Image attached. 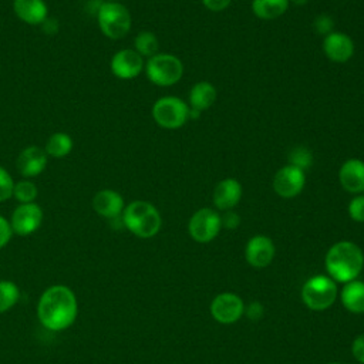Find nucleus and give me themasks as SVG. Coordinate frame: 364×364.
Returning a JSON list of instances; mask_svg holds the SVG:
<instances>
[{
	"label": "nucleus",
	"mask_w": 364,
	"mask_h": 364,
	"mask_svg": "<svg viewBox=\"0 0 364 364\" xmlns=\"http://www.w3.org/2000/svg\"><path fill=\"white\" fill-rule=\"evenodd\" d=\"M152 118L165 129H176L189 119V107L183 100L166 95L154 102Z\"/></svg>",
	"instance_id": "423d86ee"
},
{
	"label": "nucleus",
	"mask_w": 364,
	"mask_h": 364,
	"mask_svg": "<svg viewBox=\"0 0 364 364\" xmlns=\"http://www.w3.org/2000/svg\"><path fill=\"white\" fill-rule=\"evenodd\" d=\"M38 196V188L31 179H21L18 182H14L13 189V198L18 203H31L36 202Z\"/></svg>",
	"instance_id": "393cba45"
},
{
	"label": "nucleus",
	"mask_w": 364,
	"mask_h": 364,
	"mask_svg": "<svg viewBox=\"0 0 364 364\" xmlns=\"http://www.w3.org/2000/svg\"><path fill=\"white\" fill-rule=\"evenodd\" d=\"M323 51L334 63H347L354 54V43L350 36L333 31L324 37Z\"/></svg>",
	"instance_id": "2eb2a0df"
},
{
	"label": "nucleus",
	"mask_w": 364,
	"mask_h": 364,
	"mask_svg": "<svg viewBox=\"0 0 364 364\" xmlns=\"http://www.w3.org/2000/svg\"><path fill=\"white\" fill-rule=\"evenodd\" d=\"M324 263L334 280L348 283L360 274L364 266V255L355 243L341 240L327 250Z\"/></svg>",
	"instance_id": "f03ea898"
},
{
	"label": "nucleus",
	"mask_w": 364,
	"mask_h": 364,
	"mask_svg": "<svg viewBox=\"0 0 364 364\" xmlns=\"http://www.w3.org/2000/svg\"><path fill=\"white\" fill-rule=\"evenodd\" d=\"M313 26L316 28V31L318 34H330L333 33V27H334V20L328 16V14H320L314 18Z\"/></svg>",
	"instance_id": "c756f323"
},
{
	"label": "nucleus",
	"mask_w": 364,
	"mask_h": 364,
	"mask_svg": "<svg viewBox=\"0 0 364 364\" xmlns=\"http://www.w3.org/2000/svg\"><path fill=\"white\" fill-rule=\"evenodd\" d=\"M144 67V57H141L134 48H122L117 51L109 61L111 73L119 80H132L138 77Z\"/></svg>",
	"instance_id": "9d476101"
},
{
	"label": "nucleus",
	"mask_w": 364,
	"mask_h": 364,
	"mask_svg": "<svg viewBox=\"0 0 364 364\" xmlns=\"http://www.w3.org/2000/svg\"><path fill=\"white\" fill-rule=\"evenodd\" d=\"M220 228V215L210 208H202L196 210L188 223L189 235L195 242L199 243H208L213 240L218 236Z\"/></svg>",
	"instance_id": "6e6552de"
},
{
	"label": "nucleus",
	"mask_w": 364,
	"mask_h": 364,
	"mask_svg": "<svg viewBox=\"0 0 364 364\" xmlns=\"http://www.w3.org/2000/svg\"><path fill=\"white\" fill-rule=\"evenodd\" d=\"M348 215L355 222H364V195H355L350 200Z\"/></svg>",
	"instance_id": "c85d7f7f"
},
{
	"label": "nucleus",
	"mask_w": 364,
	"mask_h": 364,
	"mask_svg": "<svg viewBox=\"0 0 364 364\" xmlns=\"http://www.w3.org/2000/svg\"><path fill=\"white\" fill-rule=\"evenodd\" d=\"M43 218L44 213L38 203H18L10 218L11 230L18 236H28L41 226Z\"/></svg>",
	"instance_id": "1a4fd4ad"
},
{
	"label": "nucleus",
	"mask_w": 364,
	"mask_h": 364,
	"mask_svg": "<svg viewBox=\"0 0 364 364\" xmlns=\"http://www.w3.org/2000/svg\"><path fill=\"white\" fill-rule=\"evenodd\" d=\"M73 146H74L73 138L67 132L57 131L48 136L44 151L47 156L61 159V158H65L73 151Z\"/></svg>",
	"instance_id": "4be33fe9"
},
{
	"label": "nucleus",
	"mask_w": 364,
	"mask_h": 364,
	"mask_svg": "<svg viewBox=\"0 0 364 364\" xmlns=\"http://www.w3.org/2000/svg\"><path fill=\"white\" fill-rule=\"evenodd\" d=\"M289 7V0H252V11L260 20H274Z\"/></svg>",
	"instance_id": "5701e85b"
},
{
	"label": "nucleus",
	"mask_w": 364,
	"mask_h": 364,
	"mask_svg": "<svg viewBox=\"0 0 364 364\" xmlns=\"http://www.w3.org/2000/svg\"><path fill=\"white\" fill-rule=\"evenodd\" d=\"M246 313H247V317L250 320H259L262 316H263V306L260 303H256L253 301L252 304H249V307L246 309Z\"/></svg>",
	"instance_id": "f704fd0d"
},
{
	"label": "nucleus",
	"mask_w": 364,
	"mask_h": 364,
	"mask_svg": "<svg viewBox=\"0 0 364 364\" xmlns=\"http://www.w3.org/2000/svg\"><path fill=\"white\" fill-rule=\"evenodd\" d=\"M313 162V154L309 148L299 145L289 152V165L306 171Z\"/></svg>",
	"instance_id": "bb28decb"
},
{
	"label": "nucleus",
	"mask_w": 364,
	"mask_h": 364,
	"mask_svg": "<svg viewBox=\"0 0 364 364\" xmlns=\"http://www.w3.org/2000/svg\"><path fill=\"white\" fill-rule=\"evenodd\" d=\"M91 205L97 215H100L101 218L109 219V220L121 218L124 208H125L124 198L121 196L119 192H117L114 189L98 191L92 196Z\"/></svg>",
	"instance_id": "4468645a"
},
{
	"label": "nucleus",
	"mask_w": 364,
	"mask_h": 364,
	"mask_svg": "<svg viewBox=\"0 0 364 364\" xmlns=\"http://www.w3.org/2000/svg\"><path fill=\"white\" fill-rule=\"evenodd\" d=\"M245 256L250 266L266 267L273 260L274 245L270 237L264 235H256L249 239L245 249Z\"/></svg>",
	"instance_id": "dca6fc26"
},
{
	"label": "nucleus",
	"mask_w": 364,
	"mask_h": 364,
	"mask_svg": "<svg viewBox=\"0 0 364 364\" xmlns=\"http://www.w3.org/2000/svg\"><path fill=\"white\" fill-rule=\"evenodd\" d=\"M104 1H115V3H118V1H121V0H104Z\"/></svg>",
	"instance_id": "e433bc0d"
},
{
	"label": "nucleus",
	"mask_w": 364,
	"mask_h": 364,
	"mask_svg": "<svg viewBox=\"0 0 364 364\" xmlns=\"http://www.w3.org/2000/svg\"><path fill=\"white\" fill-rule=\"evenodd\" d=\"M243 313L245 304L235 293H220L212 300L210 314L222 324H232L237 321Z\"/></svg>",
	"instance_id": "f8f14e48"
},
{
	"label": "nucleus",
	"mask_w": 364,
	"mask_h": 364,
	"mask_svg": "<svg viewBox=\"0 0 364 364\" xmlns=\"http://www.w3.org/2000/svg\"><path fill=\"white\" fill-rule=\"evenodd\" d=\"M306 183V176L304 171L291 166V165H284L282 166L273 178V189L274 192L282 196V198H294L297 196Z\"/></svg>",
	"instance_id": "9b49d317"
},
{
	"label": "nucleus",
	"mask_w": 364,
	"mask_h": 364,
	"mask_svg": "<svg viewBox=\"0 0 364 364\" xmlns=\"http://www.w3.org/2000/svg\"><path fill=\"white\" fill-rule=\"evenodd\" d=\"M14 179L9 173V171L0 165V203L9 200L13 196Z\"/></svg>",
	"instance_id": "cd10ccee"
},
{
	"label": "nucleus",
	"mask_w": 364,
	"mask_h": 364,
	"mask_svg": "<svg viewBox=\"0 0 364 364\" xmlns=\"http://www.w3.org/2000/svg\"><path fill=\"white\" fill-rule=\"evenodd\" d=\"M122 225L135 236L149 239L155 236L162 225L158 209L146 200H132L124 208Z\"/></svg>",
	"instance_id": "7ed1b4c3"
},
{
	"label": "nucleus",
	"mask_w": 364,
	"mask_h": 364,
	"mask_svg": "<svg viewBox=\"0 0 364 364\" xmlns=\"http://www.w3.org/2000/svg\"><path fill=\"white\" fill-rule=\"evenodd\" d=\"M97 23L101 33L109 40H119L131 30V13L121 3L104 1L97 9Z\"/></svg>",
	"instance_id": "20e7f679"
},
{
	"label": "nucleus",
	"mask_w": 364,
	"mask_h": 364,
	"mask_svg": "<svg viewBox=\"0 0 364 364\" xmlns=\"http://www.w3.org/2000/svg\"><path fill=\"white\" fill-rule=\"evenodd\" d=\"M220 222H222V226H225V228H228V229H235V228L239 226L240 218H239V215H237L236 212H233V210H226V212L223 213V216L220 218Z\"/></svg>",
	"instance_id": "2f4dec72"
},
{
	"label": "nucleus",
	"mask_w": 364,
	"mask_h": 364,
	"mask_svg": "<svg viewBox=\"0 0 364 364\" xmlns=\"http://www.w3.org/2000/svg\"><path fill=\"white\" fill-rule=\"evenodd\" d=\"M232 0H202L203 6L212 11H222L225 10Z\"/></svg>",
	"instance_id": "72a5a7b5"
},
{
	"label": "nucleus",
	"mask_w": 364,
	"mask_h": 364,
	"mask_svg": "<svg viewBox=\"0 0 364 364\" xmlns=\"http://www.w3.org/2000/svg\"><path fill=\"white\" fill-rule=\"evenodd\" d=\"M341 301L351 313H364V282L351 280L341 290Z\"/></svg>",
	"instance_id": "412c9836"
},
{
	"label": "nucleus",
	"mask_w": 364,
	"mask_h": 364,
	"mask_svg": "<svg viewBox=\"0 0 364 364\" xmlns=\"http://www.w3.org/2000/svg\"><path fill=\"white\" fill-rule=\"evenodd\" d=\"M338 179L344 191L360 195L364 192V161L347 159L338 171Z\"/></svg>",
	"instance_id": "f3484780"
},
{
	"label": "nucleus",
	"mask_w": 364,
	"mask_h": 364,
	"mask_svg": "<svg viewBox=\"0 0 364 364\" xmlns=\"http://www.w3.org/2000/svg\"><path fill=\"white\" fill-rule=\"evenodd\" d=\"M145 74L148 80L158 87H171L176 84L183 74L182 61L168 53H156L145 63Z\"/></svg>",
	"instance_id": "39448f33"
},
{
	"label": "nucleus",
	"mask_w": 364,
	"mask_h": 364,
	"mask_svg": "<svg viewBox=\"0 0 364 364\" xmlns=\"http://www.w3.org/2000/svg\"><path fill=\"white\" fill-rule=\"evenodd\" d=\"M337 297V286L333 279L327 276H314L309 279L301 289V299L311 310L328 309Z\"/></svg>",
	"instance_id": "0eeeda50"
},
{
	"label": "nucleus",
	"mask_w": 364,
	"mask_h": 364,
	"mask_svg": "<svg viewBox=\"0 0 364 364\" xmlns=\"http://www.w3.org/2000/svg\"><path fill=\"white\" fill-rule=\"evenodd\" d=\"M328 364H341V363H328Z\"/></svg>",
	"instance_id": "4c0bfd02"
},
{
	"label": "nucleus",
	"mask_w": 364,
	"mask_h": 364,
	"mask_svg": "<svg viewBox=\"0 0 364 364\" xmlns=\"http://www.w3.org/2000/svg\"><path fill=\"white\" fill-rule=\"evenodd\" d=\"M294 4H297V6H303V4H306V1L307 0H291Z\"/></svg>",
	"instance_id": "c9c22d12"
},
{
	"label": "nucleus",
	"mask_w": 364,
	"mask_h": 364,
	"mask_svg": "<svg viewBox=\"0 0 364 364\" xmlns=\"http://www.w3.org/2000/svg\"><path fill=\"white\" fill-rule=\"evenodd\" d=\"M13 11L18 20L30 26L43 24L48 16L44 0H13Z\"/></svg>",
	"instance_id": "a211bd4d"
},
{
	"label": "nucleus",
	"mask_w": 364,
	"mask_h": 364,
	"mask_svg": "<svg viewBox=\"0 0 364 364\" xmlns=\"http://www.w3.org/2000/svg\"><path fill=\"white\" fill-rule=\"evenodd\" d=\"M20 299V290L14 282L0 280V313L16 306Z\"/></svg>",
	"instance_id": "a878e982"
},
{
	"label": "nucleus",
	"mask_w": 364,
	"mask_h": 364,
	"mask_svg": "<svg viewBox=\"0 0 364 364\" xmlns=\"http://www.w3.org/2000/svg\"><path fill=\"white\" fill-rule=\"evenodd\" d=\"M48 156L44 148L37 145L26 146L16 159V166L18 173L26 179H33L38 176L47 166Z\"/></svg>",
	"instance_id": "ddd939ff"
},
{
	"label": "nucleus",
	"mask_w": 364,
	"mask_h": 364,
	"mask_svg": "<svg viewBox=\"0 0 364 364\" xmlns=\"http://www.w3.org/2000/svg\"><path fill=\"white\" fill-rule=\"evenodd\" d=\"M77 314V297L70 287L64 284H54L46 289L40 296L37 316L46 328L63 331L75 321Z\"/></svg>",
	"instance_id": "f257e3e1"
},
{
	"label": "nucleus",
	"mask_w": 364,
	"mask_h": 364,
	"mask_svg": "<svg viewBox=\"0 0 364 364\" xmlns=\"http://www.w3.org/2000/svg\"><path fill=\"white\" fill-rule=\"evenodd\" d=\"M351 351H353L354 358H355L357 361H360L361 364H364V334H360V336L353 341Z\"/></svg>",
	"instance_id": "473e14b6"
},
{
	"label": "nucleus",
	"mask_w": 364,
	"mask_h": 364,
	"mask_svg": "<svg viewBox=\"0 0 364 364\" xmlns=\"http://www.w3.org/2000/svg\"><path fill=\"white\" fill-rule=\"evenodd\" d=\"M216 100V88L208 81H199L193 84L189 91V107L202 112L212 107Z\"/></svg>",
	"instance_id": "aec40b11"
},
{
	"label": "nucleus",
	"mask_w": 364,
	"mask_h": 364,
	"mask_svg": "<svg viewBox=\"0 0 364 364\" xmlns=\"http://www.w3.org/2000/svg\"><path fill=\"white\" fill-rule=\"evenodd\" d=\"M13 236L10 220H7L4 216L0 215V249L4 247Z\"/></svg>",
	"instance_id": "7c9ffc66"
},
{
	"label": "nucleus",
	"mask_w": 364,
	"mask_h": 364,
	"mask_svg": "<svg viewBox=\"0 0 364 364\" xmlns=\"http://www.w3.org/2000/svg\"><path fill=\"white\" fill-rule=\"evenodd\" d=\"M242 198V185L235 178H225L213 189V203L220 210L233 209Z\"/></svg>",
	"instance_id": "6ab92c4d"
},
{
	"label": "nucleus",
	"mask_w": 364,
	"mask_h": 364,
	"mask_svg": "<svg viewBox=\"0 0 364 364\" xmlns=\"http://www.w3.org/2000/svg\"><path fill=\"white\" fill-rule=\"evenodd\" d=\"M159 41L152 31H139L134 38V50L141 57H152L158 53Z\"/></svg>",
	"instance_id": "b1692460"
}]
</instances>
